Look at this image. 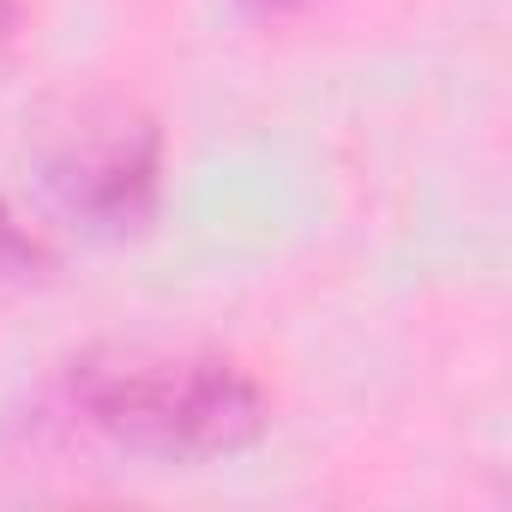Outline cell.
I'll list each match as a JSON object with an SVG mask.
<instances>
[{
  "label": "cell",
  "instance_id": "6da1fadb",
  "mask_svg": "<svg viewBox=\"0 0 512 512\" xmlns=\"http://www.w3.org/2000/svg\"><path fill=\"white\" fill-rule=\"evenodd\" d=\"M67 404L85 428L151 458H235L266 434L260 380L223 356L109 344L67 368Z\"/></svg>",
  "mask_w": 512,
  "mask_h": 512
},
{
  "label": "cell",
  "instance_id": "7a4b0ae2",
  "mask_svg": "<svg viewBox=\"0 0 512 512\" xmlns=\"http://www.w3.org/2000/svg\"><path fill=\"white\" fill-rule=\"evenodd\" d=\"M49 193L61 199L67 217L103 235L145 229L163 193V133L151 115L103 103L85 109L61 139L49 145Z\"/></svg>",
  "mask_w": 512,
  "mask_h": 512
},
{
  "label": "cell",
  "instance_id": "3957f363",
  "mask_svg": "<svg viewBox=\"0 0 512 512\" xmlns=\"http://www.w3.org/2000/svg\"><path fill=\"white\" fill-rule=\"evenodd\" d=\"M49 266V247L7 211V205H0V272H7V278H31V272H43Z\"/></svg>",
  "mask_w": 512,
  "mask_h": 512
},
{
  "label": "cell",
  "instance_id": "277c9868",
  "mask_svg": "<svg viewBox=\"0 0 512 512\" xmlns=\"http://www.w3.org/2000/svg\"><path fill=\"white\" fill-rule=\"evenodd\" d=\"M19 19H25V13H19V0H0V55L13 49V37H19Z\"/></svg>",
  "mask_w": 512,
  "mask_h": 512
},
{
  "label": "cell",
  "instance_id": "5b68a950",
  "mask_svg": "<svg viewBox=\"0 0 512 512\" xmlns=\"http://www.w3.org/2000/svg\"><path fill=\"white\" fill-rule=\"evenodd\" d=\"M241 7H253V13H302V7H314V0H241Z\"/></svg>",
  "mask_w": 512,
  "mask_h": 512
}]
</instances>
